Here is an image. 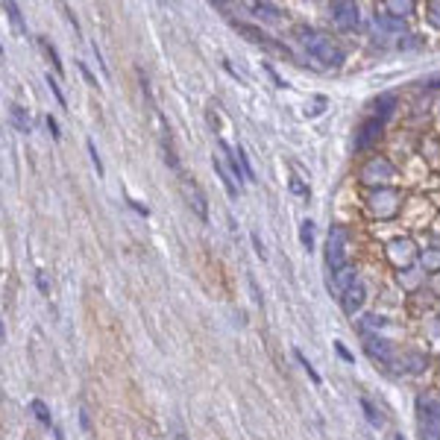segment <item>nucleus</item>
Listing matches in <instances>:
<instances>
[{
	"label": "nucleus",
	"instance_id": "obj_23",
	"mask_svg": "<svg viewBox=\"0 0 440 440\" xmlns=\"http://www.w3.org/2000/svg\"><path fill=\"white\" fill-rule=\"evenodd\" d=\"M30 408H32V414H36L41 423H47V426H50V408H47V402L32 399V402H30Z\"/></svg>",
	"mask_w": 440,
	"mask_h": 440
},
{
	"label": "nucleus",
	"instance_id": "obj_4",
	"mask_svg": "<svg viewBox=\"0 0 440 440\" xmlns=\"http://www.w3.org/2000/svg\"><path fill=\"white\" fill-rule=\"evenodd\" d=\"M420 411V440H440V408L432 399H417Z\"/></svg>",
	"mask_w": 440,
	"mask_h": 440
},
{
	"label": "nucleus",
	"instance_id": "obj_22",
	"mask_svg": "<svg viewBox=\"0 0 440 440\" xmlns=\"http://www.w3.org/2000/svg\"><path fill=\"white\" fill-rule=\"evenodd\" d=\"M300 238H302L305 250H314V220H305L300 226Z\"/></svg>",
	"mask_w": 440,
	"mask_h": 440
},
{
	"label": "nucleus",
	"instance_id": "obj_25",
	"mask_svg": "<svg viewBox=\"0 0 440 440\" xmlns=\"http://www.w3.org/2000/svg\"><path fill=\"white\" fill-rule=\"evenodd\" d=\"M12 120H15V126L21 132H30V115L21 112V106H12Z\"/></svg>",
	"mask_w": 440,
	"mask_h": 440
},
{
	"label": "nucleus",
	"instance_id": "obj_40",
	"mask_svg": "<svg viewBox=\"0 0 440 440\" xmlns=\"http://www.w3.org/2000/svg\"><path fill=\"white\" fill-rule=\"evenodd\" d=\"M0 56H3V47H0Z\"/></svg>",
	"mask_w": 440,
	"mask_h": 440
},
{
	"label": "nucleus",
	"instance_id": "obj_34",
	"mask_svg": "<svg viewBox=\"0 0 440 440\" xmlns=\"http://www.w3.org/2000/svg\"><path fill=\"white\" fill-rule=\"evenodd\" d=\"M335 349H338V355H340V358H344V361H349V364H352V352H349L344 344H335Z\"/></svg>",
	"mask_w": 440,
	"mask_h": 440
},
{
	"label": "nucleus",
	"instance_id": "obj_2",
	"mask_svg": "<svg viewBox=\"0 0 440 440\" xmlns=\"http://www.w3.org/2000/svg\"><path fill=\"white\" fill-rule=\"evenodd\" d=\"M346 252H349V232L346 226L335 223L329 229V241H326V267L329 273H338L346 264Z\"/></svg>",
	"mask_w": 440,
	"mask_h": 440
},
{
	"label": "nucleus",
	"instance_id": "obj_6",
	"mask_svg": "<svg viewBox=\"0 0 440 440\" xmlns=\"http://www.w3.org/2000/svg\"><path fill=\"white\" fill-rule=\"evenodd\" d=\"M417 256H420V252H417V244L411 238H393L390 244H388V258H390V264L393 267H411V264L417 261Z\"/></svg>",
	"mask_w": 440,
	"mask_h": 440
},
{
	"label": "nucleus",
	"instance_id": "obj_31",
	"mask_svg": "<svg viewBox=\"0 0 440 440\" xmlns=\"http://www.w3.org/2000/svg\"><path fill=\"white\" fill-rule=\"evenodd\" d=\"M6 9H9V18H12L15 30H24V24H21V15H18V6L15 3H6Z\"/></svg>",
	"mask_w": 440,
	"mask_h": 440
},
{
	"label": "nucleus",
	"instance_id": "obj_24",
	"mask_svg": "<svg viewBox=\"0 0 440 440\" xmlns=\"http://www.w3.org/2000/svg\"><path fill=\"white\" fill-rule=\"evenodd\" d=\"M38 44H41V50L47 53V56H50V62H53V68H56V71L62 74V59H59V53H56V47H53V44H50L47 38H41Z\"/></svg>",
	"mask_w": 440,
	"mask_h": 440
},
{
	"label": "nucleus",
	"instance_id": "obj_5",
	"mask_svg": "<svg viewBox=\"0 0 440 440\" xmlns=\"http://www.w3.org/2000/svg\"><path fill=\"white\" fill-rule=\"evenodd\" d=\"M367 206H370V212L376 214V217H393L396 212H399V191H393V188H376L370 197H367Z\"/></svg>",
	"mask_w": 440,
	"mask_h": 440
},
{
	"label": "nucleus",
	"instance_id": "obj_20",
	"mask_svg": "<svg viewBox=\"0 0 440 440\" xmlns=\"http://www.w3.org/2000/svg\"><path fill=\"white\" fill-rule=\"evenodd\" d=\"M294 358H296V361H300V364H302V370L308 373V379H311L314 384H323V379H320V373L314 370V364H311V361L305 358V352H302V349H294Z\"/></svg>",
	"mask_w": 440,
	"mask_h": 440
},
{
	"label": "nucleus",
	"instance_id": "obj_13",
	"mask_svg": "<svg viewBox=\"0 0 440 440\" xmlns=\"http://www.w3.org/2000/svg\"><path fill=\"white\" fill-rule=\"evenodd\" d=\"M355 282H358L355 279V267H352V264H344L338 273H332V291H335V296H344Z\"/></svg>",
	"mask_w": 440,
	"mask_h": 440
},
{
	"label": "nucleus",
	"instance_id": "obj_3",
	"mask_svg": "<svg viewBox=\"0 0 440 440\" xmlns=\"http://www.w3.org/2000/svg\"><path fill=\"white\" fill-rule=\"evenodd\" d=\"M396 176V168L390 159L384 156H373L364 162V168H361V182L364 185H382V182H390Z\"/></svg>",
	"mask_w": 440,
	"mask_h": 440
},
{
	"label": "nucleus",
	"instance_id": "obj_9",
	"mask_svg": "<svg viewBox=\"0 0 440 440\" xmlns=\"http://www.w3.org/2000/svg\"><path fill=\"white\" fill-rule=\"evenodd\" d=\"M329 12H332L335 24L340 30H352L358 24V6L355 3H344V0H335V3H329Z\"/></svg>",
	"mask_w": 440,
	"mask_h": 440
},
{
	"label": "nucleus",
	"instance_id": "obj_30",
	"mask_svg": "<svg viewBox=\"0 0 440 440\" xmlns=\"http://www.w3.org/2000/svg\"><path fill=\"white\" fill-rule=\"evenodd\" d=\"M36 282H38V291H41V294L50 291V279H47V273H44V270L36 273Z\"/></svg>",
	"mask_w": 440,
	"mask_h": 440
},
{
	"label": "nucleus",
	"instance_id": "obj_35",
	"mask_svg": "<svg viewBox=\"0 0 440 440\" xmlns=\"http://www.w3.org/2000/svg\"><path fill=\"white\" fill-rule=\"evenodd\" d=\"M252 244H256V252L261 258H267V252H264V247H261V238H258V232H252Z\"/></svg>",
	"mask_w": 440,
	"mask_h": 440
},
{
	"label": "nucleus",
	"instance_id": "obj_11",
	"mask_svg": "<svg viewBox=\"0 0 440 440\" xmlns=\"http://www.w3.org/2000/svg\"><path fill=\"white\" fill-rule=\"evenodd\" d=\"M364 349H367L370 358L382 361V364H393V346H390V340H384V338H379V335H367Z\"/></svg>",
	"mask_w": 440,
	"mask_h": 440
},
{
	"label": "nucleus",
	"instance_id": "obj_32",
	"mask_svg": "<svg viewBox=\"0 0 440 440\" xmlns=\"http://www.w3.org/2000/svg\"><path fill=\"white\" fill-rule=\"evenodd\" d=\"M428 21L434 27H440V3H428Z\"/></svg>",
	"mask_w": 440,
	"mask_h": 440
},
{
	"label": "nucleus",
	"instance_id": "obj_10",
	"mask_svg": "<svg viewBox=\"0 0 440 440\" xmlns=\"http://www.w3.org/2000/svg\"><path fill=\"white\" fill-rule=\"evenodd\" d=\"M382 120H376V118H367L364 124L358 126V132H355V150H370L373 144L379 141V135H382Z\"/></svg>",
	"mask_w": 440,
	"mask_h": 440
},
{
	"label": "nucleus",
	"instance_id": "obj_37",
	"mask_svg": "<svg viewBox=\"0 0 440 440\" xmlns=\"http://www.w3.org/2000/svg\"><path fill=\"white\" fill-rule=\"evenodd\" d=\"M80 71L85 74V80H88V82H91V85L97 82V80H94V74H91V71H88V68H85V65H82V62H80Z\"/></svg>",
	"mask_w": 440,
	"mask_h": 440
},
{
	"label": "nucleus",
	"instance_id": "obj_12",
	"mask_svg": "<svg viewBox=\"0 0 440 440\" xmlns=\"http://www.w3.org/2000/svg\"><path fill=\"white\" fill-rule=\"evenodd\" d=\"M340 300H344V311L346 314H358L361 308H364V302H367V288L361 282H355L344 296H340Z\"/></svg>",
	"mask_w": 440,
	"mask_h": 440
},
{
	"label": "nucleus",
	"instance_id": "obj_15",
	"mask_svg": "<svg viewBox=\"0 0 440 440\" xmlns=\"http://www.w3.org/2000/svg\"><path fill=\"white\" fill-rule=\"evenodd\" d=\"M162 150H164V162H168V168L179 173V156H176V147H173V135L168 124H162Z\"/></svg>",
	"mask_w": 440,
	"mask_h": 440
},
{
	"label": "nucleus",
	"instance_id": "obj_14",
	"mask_svg": "<svg viewBox=\"0 0 440 440\" xmlns=\"http://www.w3.org/2000/svg\"><path fill=\"white\" fill-rule=\"evenodd\" d=\"M396 94H382V97H376L373 100V115L370 118H376V120H382V124H388L390 120V115H393V109H396Z\"/></svg>",
	"mask_w": 440,
	"mask_h": 440
},
{
	"label": "nucleus",
	"instance_id": "obj_19",
	"mask_svg": "<svg viewBox=\"0 0 440 440\" xmlns=\"http://www.w3.org/2000/svg\"><path fill=\"white\" fill-rule=\"evenodd\" d=\"M212 164H214V170H217V176H220V182L226 185L229 197H232V200H235V197H238V185L232 182V176H229V170L223 168V164H220V159H212Z\"/></svg>",
	"mask_w": 440,
	"mask_h": 440
},
{
	"label": "nucleus",
	"instance_id": "obj_29",
	"mask_svg": "<svg viewBox=\"0 0 440 440\" xmlns=\"http://www.w3.org/2000/svg\"><path fill=\"white\" fill-rule=\"evenodd\" d=\"M47 85H50V91L56 94V100H59V106H62V109H68V100H65V94H62V88H59V82L53 80V76H47Z\"/></svg>",
	"mask_w": 440,
	"mask_h": 440
},
{
	"label": "nucleus",
	"instance_id": "obj_16",
	"mask_svg": "<svg viewBox=\"0 0 440 440\" xmlns=\"http://www.w3.org/2000/svg\"><path fill=\"white\" fill-rule=\"evenodd\" d=\"M376 27H382L384 32H393V36H399V32H405L402 18H396V15H390V12L376 15Z\"/></svg>",
	"mask_w": 440,
	"mask_h": 440
},
{
	"label": "nucleus",
	"instance_id": "obj_21",
	"mask_svg": "<svg viewBox=\"0 0 440 440\" xmlns=\"http://www.w3.org/2000/svg\"><path fill=\"white\" fill-rule=\"evenodd\" d=\"M235 156H238V162H241V170H244V179L252 182V179H256V170H252V164H250V153H247L244 147H238Z\"/></svg>",
	"mask_w": 440,
	"mask_h": 440
},
{
	"label": "nucleus",
	"instance_id": "obj_26",
	"mask_svg": "<svg viewBox=\"0 0 440 440\" xmlns=\"http://www.w3.org/2000/svg\"><path fill=\"white\" fill-rule=\"evenodd\" d=\"M361 408H364V414H367V420H370L373 426H382V414L376 411V405H373L370 399H361Z\"/></svg>",
	"mask_w": 440,
	"mask_h": 440
},
{
	"label": "nucleus",
	"instance_id": "obj_33",
	"mask_svg": "<svg viewBox=\"0 0 440 440\" xmlns=\"http://www.w3.org/2000/svg\"><path fill=\"white\" fill-rule=\"evenodd\" d=\"M47 126H50V135H53V138H62V132H59V124H56V118H50V115H47Z\"/></svg>",
	"mask_w": 440,
	"mask_h": 440
},
{
	"label": "nucleus",
	"instance_id": "obj_8",
	"mask_svg": "<svg viewBox=\"0 0 440 440\" xmlns=\"http://www.w3.org/2000/svg\"><path fill=\"white\" fill-rule=\"evenodd\" d=\"M235 30L244 36L247 41H252V44H261V47H270V50H279L282 56H288L291 59V50L285 47V44H279V41H273V38H267L261 30H256V27H250V24H241V21H235Z\"/></svg>",
	"mask_w": 440,
	"mask_h": 440
},
{
	"label": "nucleus",
	"instance_id": "obj_39",
	"mask_svg": "<svg viewBox=\"0 0 440 440\" xmlns=\"http://www.w3.org/2000/svg\"><path fill=\"white\" fill-rule=\"evenodd\" d=\"M396 440H405V437H402V434H396Z\"/></svg>",
	"mask_w": 440,
	"mask_h": 440
},
{
	"label": "nucleus",
	"instance_id": "obj_28",
	"mask_svg": "<svg viewBox=\"0 0 440 440\" xmlns=\"http://www.w3.org/2000/svg\"><path fill=\"white\" fill-rule=\"evenodd\" d=\"M88 156H91V162H94V168H97V176H103V173H106V168H103V162H100V153H97L94 141H88Z\"/></svg>",
	"mask_w": 440,
	"mask_h": 440
},
{
	"label": "nucleus",
	"instance_id": "obj_38",
	"mask_svg": "<svg viewBox=\"0 0 440 440\" xmlns=\"http://www.w3.org/2000/svg\"><path fill=\"white\" fill-rule=\"evenodd\" d=\"M3 338H6V329H3V323H0V344H3Z\"/></svg>",
	"mask_w": 440,
	"mask_h": 440
},
{
	"label": "nucleus",
	"instance_id": "obj_18",
	"mask_svg": "<svg viewBox=\"0 0 440 440\" xmlns=\"http://www.w3.org/2000/svg\"><path fill=\"white\" fill-rule=\"evenodd\" d=\"M252 15L256 18H267V21H282V9L273 6V3H264V0H258V3H252Z\"/></svg>",
	"mask_w": 440,
	"mask_h": 440
},
{
	"label": "nucleus",
	"instance_id": "obj_27",
	"mask_svg": "<svg viewBox=\"0 0 440 440\" xmlns=\"http://www.w3.org/2000/svg\"><path fill=\"white\" fill-rule=\"evenodd\" d=\"M388 9H390V15H396V18H399V15H408L411 9H414V3H408V0H402V3H396V0H390V3H388Z\"/></svg>",
	"mask_w": 440,
	"mask_h": 440
},
{
	"label": "nucleus",
	"instance_id": "obj_17",
	"mask_svg": "<svg viewBox=\"0 0 440 440\" xmlns=\"http://www.w3.org/2000/svg\"><path fill=\"white\" fill-rule=\"evenodd\" d=\"M420 267L426 273H440V247H428L420 256Z\"/></svg>",
	"mask_w": 440,
	"mask_h": 440
},
{
	"label": "nucleus",
	"instance_id": "obj_36",
	"mask_svg": "<svg viewBox=\"0 0 440 440\" xmlns=\"http://www.w3.org/2000/svg\"><path fill=\"white\" fill-rule=\"evenodd\" d=\"M291 188H294L296 194H305V197H308V188H305V185H302L300 179H296V176H294V179H291Z\"/></svg>",
	"mask_w": 440,
	"mask_h": 440
},
{
	"label": "nucleus",
	"instance_id": "obj_1",
	"mask_svg": "<svg viewBox=\"0 0 440 440\" xmlns=\"http://www.w3.org/2000/svg\"><path fill=\"white\" fill-rule=\"evenodd\" d=\"M296 41H300L314 59H320L323 65H332V68L344 65V50H340L326 32H317L311 27H300L296 30Z\"/></svg>",
	"mask_w": 440,
	"mask_h": 440
},
{
	"label": "nucleus",
	"instance_id": "obj_7",
	"mask_svg": "<svg viewBox=\"0 0 440 440\" xmlns=\"http://www.w3.org/2000/svg\"><path fill=\"white\" fill-rule=\"evenodd\" d=\"M182 194H185V203H188V208L206 223V220H208V200H206V194H203L200 185H197L191 176H185V173H182Z\"/></svg>",
	"mask_w": 440,
	"mask_h": 440
}]
</instances>
